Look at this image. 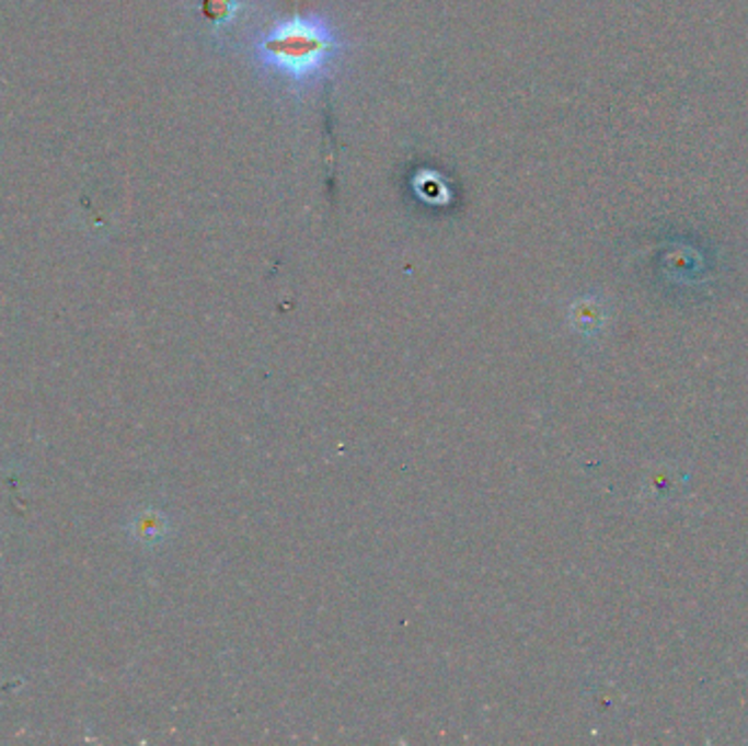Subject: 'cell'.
<instances>
[{"instance_id":"7a4b0ae2","label":"cell","mask_w":748,"mask_h":746,"mask_svg":"<svg viewBox=\"0 0 748 746\" xmlns=\"http://www.w3.org/2000/svg\"><path fill=\"white\" fill-rule=\"evenodd\" d=\"M232 0H204L202 11L210 22H226L232 13Z\"/></svg>"},{"instance_id":"6da1fadb","label":"cell","mask_w":748,"mask_h":746,"mask_svg":"<svg viewBox=\"0 0 748 746\" xmlns=\"http://www.w3.org/2000/svg\"><path fill=\"white\" fill-rule=\"evenodd\" d=\"M326 50L329 37H324L318 26L304 22L280 26L265 44V55H269L276 66L296 74L318 68Z\"/></svg>"}]
</instances>
